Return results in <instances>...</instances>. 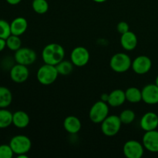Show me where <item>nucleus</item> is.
<instances>
[{"mask_svg":"<svg viewBox=\"0 0 158 158\" xmlns=\"http://www.w3.org/2000/svg\"><path fill=\"white\" fill-rule=\"evenodd\" d=\"M65 56V50L61 45L58 43H49L46 45L42 52V57L46 64L56 66Z\"/></svg>","mask_w":158,"mask_h":158,"instance_id":"nucleus-1","label":"nucleus"},{"mask_svg":"<svg viewBox=\"0 0 158 158\" xmlns=\"http://www.w3.org/2000/svg\"><path fill=\"white\" fill-rule=\"evenodd\" d=\"M59 73L56 66L45 63L39 68L36 77L38 81L44 86H48L56 80Z\"/></svg>","mask_w":158,"mask_h":158,"instance_id":"nucleus-2","label":"nucleus"},{"mask_svg":"<svg viewBox=\"0 0 158 158\" xmlns=\"http://www.w3.org/2000/svg\"><path fill=\"white\" fill-rule=\"evenodd\" d=\"M132 65L131 59L127 54L123 52H117L110 59V66L114 72L122 73L129 70Z\"/></svg>","mask_w":158,"mask_h":158,"instance_id":"nucleus-3","label":"nucleus"},{"mask_svg":"<svg viewBox=\"0 0 158 158\" xmlns=\"http://www.w3.org/2000/svg\"><path fill=\"white\" fill-rule=\"evenodd\" d=\"M109 115L108 103L103 100L97 101L91 106L89 112V117L94 123H101Z\"/></svg>","mask_w":158,"mask_h":158,"instance_id":"nucleus-4","label":"nucleus"},{"mask_svg":"<svg viewBox=\"0 0 158 158\" xmlns=\"http://www.w3.org/2000/svg\"><path fill=\"white\" fill-rule=\"evenodd\" d=\"M122 122L117 115H108L101 123V131L106 137L117 135L121 128Z\"/></svg>","mask_w":158,"mask_h":158,"instance_id":"nucleus-5","label":"nucleus"},{"mask_svg":"<svg viewBox=\"0 0 158 158\" xmlns=\"http://www.w3.org/2000/svg\"><path fill=\"white\" fill-rule=\"evenodd\" d=\"M14 154L19 155L22 154H27L32 148V142L30 139L25 135L14 136L9 142Z\"/></svg>","mask_w":158,"mask_h":158,"instance_id":"nucleus-6","label":"nucleus"},{"mask_svg":"<svg viewBox=\"0 0 158 158\" xmlns=\"http://www.w3.org/2000/svg\"><path fill=\"white\" fill-rule=\"evenodd\" d=\"M36 52L33 49L28 47H21L15 51L14 60L19 64L29 66L35 63L36 60Z\"/></svg>","mask_w":158,"mask_h":158,"instance_id":"nucleus-7","label":"nucleus"},{"mask_svg":"<svg viewBox=\"0 0 158 158\" xmlns=\"http://www.w3.org/2000/svg\"><path fill=\"white\" fill-rule=\"evenodd\" d=\"M89 60V52L83 46H77L74 48L70 54V61L77 67L86 66Z\"/></svg>","mask_w":158,"mask_h":158,"instance_id":"nucleus-8","label":"nucleus"},{"mask_svg":"<svg viewBox=\"0 0 158 158\" xmlns=\"http://www.w3.org/2000/svg\"><path fill=\"white\" fill-rule=\"evenodd\" d=\"M123 154L127 158H141L144 152V147L137 140H128L123 148Z\"/></svg>","mask_w":158,"mask_h":158,"instance_id":"nucleus-9","label":"nucleus"},{"mask_svg":"<svg viewBox=\"0 0 158 158\" xmlns=\"http://www.w3.org/2000/svg\"><path fill=\"white\" fill-rule=\"evenodd\" d=\"M152 66V61L147 56H139L132 61L131 68L135 73L139 75L146 74L151 70Z\"/></svg>","mask_w":158,"mask_h":158,"instance_id":"nucleus-10","label":"nucleus"},{"mask_svg":"<svg viewBox=\"0 0 158 158\" xmlns=\"http://www.w3.org/2000/svg\"><path fill=\"white\" fill-rule=\"evenodd\" d=\"M9 75L12 81L16 83H22L26 81L29 78V70L27 66L16 63L10 69Z\"/></svg>","mask_w":158,"mask_h":158,"instance_id":"nucleus-11","label":"nucleus"},{"mask_svg":"<svg viewBox=\"0 0 158 158\" xmlns=\"http://www.w3.org/2000/svg\"><path fill=\"white\" fill-rule=\"evenodd\" d=\"M142 100L149 105L158 103V86L156 84H148L142 89Z\"/></svg>","mask_w":158,"mask_h":158,"instance_id":"nucleus-12","label":"nucleus"},{"mask_svg":"<svg viewBox=\"0 0 158 158\" xmlns=\"http://www.w3.org/2000/svg\"><path fill=\"white\" fill-rule=\"evenodd\" d=\"M145 149L152 153L158 152V131L156 130L146 131L142 140Z\"/></svg>","mask_w":158,"mask_h":158,"instance_id":"nucleus-13","label":"nucleus"},{"mask_svg":"<svg viewBox=\"0 0 158 158\" xmlns=\"http://www.w3.org/2000/svg\"><path fill=\"white\" fill-rule=\"evenodd\" d=\"M140 127L144 131L156 130L158 127V116L154 112H148L143 114L140 122Z\"/></svg>","mask_w":158,"mask_h":158,"instance_id":"nucleus-14","label":"nucleus"},{"mask_svg":"<svg viewBox=\"0 0 158 158\" xmlns=\"http://www.w3.org/2000/svg\"><path fill=\"white\" fill-rule=\"evenodd\" d=\"M137 37L134 32L131 31L122 34L120 37V44L122 47L127 51L134 50L137 46Z\"/></svg>","mask_w":158,"mask_h":158,"instance_id":"nucleus-15","label":"nucleus"},{"mask_svg":"<svg viewBox=\"0 0 158 158\" xmlns=\"http://www.w3.org/2000/svg\"><path fill=\"white\" fill-rule=\"evenodd\" d=\"M10 26L12 35L20 36L26 32L28 28V22L24 17H17L12 20Z\"/></svg>","mask_w":158,"mask_h":158,"instance_id":"nucleus-16","label":"nucleus"},{"mask_svg":"<svg viewBox=\"0 0 158 158\" xmlns=\"http://www.w3.org/2000/svg\"><path fill=\"white\" fill-rule=\"evenodd\" d=\"M63 127L69 134H77L81 130L82 124L80 120L74 116H69L66 117L63 122Z\"/></svg>","mask_w":158,"mask_h":158,"instance_id":"nucleus-17","label":"nucleus"},{"mask_svg":"<svg viewBox=\"0 0 158 158\" xmlns=\"http://www.w3.org/2000/svg\"><path fill=\"white\" fill-rule=\"evenodd\" d=\"M126 100V96H125L124 91L120 89H117L110 92V94H109L107 103L110 106L117 107V106H120L123 105Z\"/></svg>","mask_w":158,"mask_h":158,"instance_id":"nucleus-18","label":"nucleus"},{"mask_svg":"<svg viewBox=\"0 0 158 158\" xmlns=\"http://www.w3.org/2000/svg\"><path fill=\"white\" fill-rule=\"evenodd\" d=\"M30 122L29 116L23 110L16 111L12 115V124L19 129H24Z\"/></svg>","mask_w":158,"mask_h":158,"instance_id":"nucleus-19","label":"nucleus"},{"mask_svg":"<svg viewBox=\"0 0 158 158\" xmlns=\"http://www.w3.org/2000/svg\"><path fill=\"white\" fill-rule=\"evenodd\" d=\"M12 94L9 88L0 86V108H6L12 103Z\"/></svg>","mask_w":158,"mask_h":158,"instance_id":"nucleus-20","label":"nucleus"},{"mask_svg":"<svg viewBox=\"0 0 158 158\" xmlns=\"http://www.w3.org/2000/svg\"><path fill=\"white\" fill-rule=\"evenodd\" d=\"M126 100L131 103H137L142 100V93L137 87H129L125 91Z\"/></svg>","mask_w":158,"mask_h":158,"instance_id":"nucleus-21","label":"nucleus"},{"mask_svg":"<svg viewBox=\"0 0 158 158\" xmlns=\"http://www.w3.org/2000/svg\"><path fill=\"white\" fill-rule=\"evenodd\" d=\"M12 115L6 108H0V129H6L12 124Z\"/></svg>","mask_w":158,"mask_h":158,"instance_id":"nucleus-22","label":"nucleus"},{"mask_svg":"<svg viewBox=\"0 0 158 158\" xmlns=\"http://www.w3.org/2000/svg\"><path fill=\"white\" fill-rule=\"evenodd\" d=\"M73 63L71 61L68 60H62L60 63L56 66L57 71L59 73V75L67 76L70 74L73 70Z\"/></svg>","mask_w":158,"mask_h":158,"instance_id":"nucleus-23","label":"nucleus"},{"mask_svg":"<svg viewBox=\"0 0 158 158\" xmlns=\"http://www.w3.org/2000/svg\"><path fill=\"white\" fill-rule=\"evenodd\" d=\"M32 9L38 14H45L49 10V3L46 0H32Z\"/></svg>","mask_w":158,"mask_h":158,"instance_id":"nucleus-24","label":"nucleus"},{"mask_svg":"<svg viewBox=\"0 0 158 158\" xmlns=\"http://www.w3.org/2000/svg\"><path fill=\"white\" fill-rule=\"evenodd\" d=\"M6 47L9 48L12 51H16L21 48L22 41L19 36L15 35H11L6 40Z\"/></svg>","mask_w":158,"mask_h":158,"instance_id":"nucleus-25","label":"nucleus"},{"mask_svg":"<svg viewBox=\"0 0 158 158\" xmlns=\"http://www.w3.org/2000/svg\"><path fill=\"white\" fill-rule=\"evenodd\" d=\"M119 117H120L122 123H124V124H130V123H133V122L134 121V120H135L136 118V114L132 110L127 109L120 113Z\"/></svg>","mask_w":158,"mask_h":158,"instance_id":"nucleus-26","label":"nucleus"},{"mask_svg":"<svg viewBox=\"0 0 158 158\" xmlns=\"http://www.w3.org/2000/svg\"><path fill=\"white\" fill-rule=\"evenodd\" d=\"M11 35L10 23L4 19H0V38L6 40Z\"/></svg>","mask_w":158,"mask_h":158,"instance_id":"nucleus-27","label":"nucleus"},{"mask_svg":"<svg viewBox=\"0 0 158 158\" xmlns=\"http://www.w3.org/2000/svg\"><path fill=\"white\" fill-rule=\"evenodd\" d=\"M14 152L9 144L0 145V158H12Z\"/></svg>","mask_w":158,"mask_h":158,"instance_id":"nucleus-28","label":"nucleus"},{"mask_svg":"<svg viewBox=\"0 0 158 158\" xmlns=\"http://www.w3.org/2000/svg\"><path fill=\"white\" fill-rule=\"evenodd\" d=\"M117 29L118 31V32H120V34H123L125 32L130 31V26L127 22L122 21L117 24Z\"/></svg>","mask_w":158,"mask_h":158,"instance_id":"nucleus-29","label":"nucleus"},{"mask_svg":"<svg viewBox=\"0 0 158 158\" xmlns=\"http://www.w3.org/2000/svg\"><path fill=\"white\" fill-rule=\"evenodd\" d=\"M6 47V41L4 39L0 38V52L4 50L5 48Z\"/></svg>","mask_w":158,"mask_h":158,"instance_id":"nucleus-30","label":"nucleus"},{"mask_svg":"<svg viewBox=\"0 0 158 158\" xmlns=\"http://www.w3.org/2000/svg\"><path fill=\"white\" fill-rule=\"evenodd\" d=\"M7 2V3H9V5H12V6H16V5L19 4L21 2L22 0H6Z\"/></svg>","mask_w":158,"mask_h":158,"instance_id":"nucleus-31","label":"nucleus"},{"mask_svg":"<svg viewBox=\"0 0 158 158\" xmlns=\"http://www.w3.org/2000/svg\"><path fill=\"white\" fill-rule=\"evenodd\" d=\"M108 98H109V94H103L101 95V100H103V101L106 102V103H107Z\"/></svg>","mask_w":158,"mask_h":158,"instance_id":"nucleus-32","label":"nucleus"},{"mask_svg":"<svg viewBox=\"0 0 158 158\" xmlns=\"http://www.w3.org/2000/svg\"><path fill=\"white\" fill-rule=\"evenodd\" d=\"M17 158H28V156L26 155V154H22L17 155Z\"/></svg>","mask_w":158,"mask_h":158,"instance_id":"nucleus-33","label":"nucleus"},{"mask_svg":"<svg viewBox=\"0 0 158 158\" xmlns=\"http://www.w3.org/2000/svg\"><path fill=\"white\" fill-rule=\"evenodd\" d=\"M93 1L97 3H103V2H105L106 0H93Z\"/></svg>","mask_w":158,"mask_h":158,"instance_id":"nucleus-34","label":"nucleus"},{"mask_svg":"<svg viewBox=\"0 0 158 158\" xmlns=\"http://www.w3.org/2000/svg\"><path fill=\"white\" fill-rule=\"evenodd\" d=\"M155 84L157 85L158 86V76L157 77V78H156V80H155Z\"/></svg>","mask_w":158,"mask_h":158,"instance_id":"nucleus-35","label":"nucleus"}]
</instances>
